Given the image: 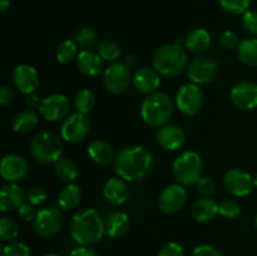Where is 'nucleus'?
<instances>
[{
    "instance_id": "f257e3e1",
    "label": "nucleus",
    "mask_w": 257,
    "mask_h": 256,
    "mask_svg": "<svg viewBox=\"0 0 257 256\" xmlns=\"http://www.w3.org/2000/svg\"><path fill=\"white\" fill-rule=\"evenodd\" d=\"M115 172L130 182H138L147 177L153 167V156L142 146L124 147L114 160Z\"/></svg>"
},
{
    "instance_id": "f03ea898",
    "label": "nucleus",
    "mask_w": 257,
    "mask_h": 256,
    "mask_svg": "<svg viewBox=\"0 0 257 256\" xmlns=\"http://www.w3.org/2000/svg\"><path fill=\"white\" fill-rule=\"evenodd\" d=\"M69 231L75 242L80 246H89L102 240L105 233V225L97 210L87 208L73 216Z\"/></svg>"
},
{
    "instance_id": "7ed1b4c3",
    "label": "nucleus",
    "mask_w": 257,
    "mask_h": 256,
    "mask_svg": "<svg viewBox=\"0 0 257 256\" xmlns=\"http://www.w3.org/2000/svg\"><path fill=\"white\" fill-rule=\"evenodd\" d=\"M187 54L181 45L166 44L157 48L153 53V68L165 77H176L187 67Z\"/></svg>"
},
{
    "instance_id": "20e7f679",
    "label": "nucleus",
    "mask_w": 257,
    "mask_h": 256,
    "mask_svg": "<svg viewBox=\"0 0 257 256\" xmlns=\"http://www.w3.org/2000/svg\"><path fill=\"white\" fill-rule=\"evenodd\" d=\"M173 114V102L166 93L157 92L148 95L141 107V115L146 124L163 127Z\"/></svg>"
},
{
    "instance_id": "39448f33",
    "label": "nucleus",
    "mask_w": 257,
    "mask_h": 256,
    "mask_svg": "<svg viewBox=\"0 0 257 256\" xmlns=\"http://www.w3.org/2000/svg\"><path fill=\"white\" fill-rule=\"evenodd\" d=\"M32 156L42 165H52L62 158V138L54 132L44 131L35 136L30 142Z\"/></svg>"
},
{
    "instance_id": "423d86ee",
    "label": "nucleus",
    "mask_w": 257,
    "mask_h": 256,
    "mask_svg": "<svg viewBox=\"0 0 257 256\" xmlns=\"http://www.w3.org/2000/svg\"><path fill=\"white\" fill-rule=\"evenodd\" d=\"M172 171L178 185H196L202 177V158L195 151H186L176 158Z\"/></svg>"
},
{
    "instance_id": "0eeeda50",
    "label": "nucleus",
    "mask_w": 257,
    "mask_h": 256,
    "mask_svg": "<svg viewBox=\"0 0 257 256\" xmlns=\"http://www.w3.org/2000/svg\"><path fill=\"white\" fill-rule=\"evenodd\" d=\"M62 208L57 205H50L37 212L33 220V228L42 237H50L57 235L63 225Z\"/></svg>"
},
{
    "instance_id": "6e6552de",
    "label": "nucleus",
    "mask_w": 257,
    "mask_h": 256,
    "mask_svg": "<svg viewBox=\"0 0 257 256\" xmlns=\"http://www.w3.org/2000/svg\"><path fill=\"white\" fill-rule=\"evenodd\" d=\"M133 77L131 67L127 63L114 62L104 70L103 84L108 92L113 94H122L130 88Z\"/></svg>"
},
{
    "instance_id": "1a4fd4ad",
    "label": "nucleus",
    "mask_w": 257,
    "mask_h": 256,
    "mask_svg": "<svg viewBox=\"0 0 257 256\" xmlns=\"http://www.w3.org/2000/svg\"><path fill=\"white\" fill-rule=\"evenodd\" d=\"M90 130V120L87 114L75 112L68 115L60 127V136L68 143H79L88 136Z\"/></svg>"
},
{
    "instance_id": "9d476101",
    "label": "nucleus",
    "mask_w": 257,
    "mask_h": 256,
    "mask_svg": "<svg viewBox=\"0 0 257 256\" xmlns=\"http://www.w3.org/2000/svg\"><path fill=\"white\" fill-rule=\"evenodd\" d=\"M176 104L185 115H188V117L196 115L203 104L202 89L195 83L183 84L176 95Z\"/></svg>"
},
{
    "instance_id": "9b49d317",
    "label": "nucleus",
    "mask_w": 257,
    "mask_h": 256,
    "mask_svg": "<svg viewBox=\"0 0 257 256\" xmlns=\"http://www.w3.org/2000/svg\"><path fill=\"white\" fill-rule=\"evenodd\" d=\"M218 72V63L208 55H200L191 60L187 67V75L195 84H206L215 79Z\"/></svg>"
},
{
    "instance_id": "f8f14e48",
    "label": "nucleus",
    "mask_w": 257,
    "mask_h": 256,
    "mask_svg": "<svg viewBox=\"0 0 257 256\" xmlns=\"http://www.w3.org/2000/svg\"><path fill=\"white\" fill-rule=\"evenodd\" d=\"M187 202V193L183 186L170 185L165 187L158 197V208L166 215H175L183 210Z\"/></svg>"
},
{
    "instance_id": "ddd939ff",
    "label": "nucleus",
    "mask_w": 257,
    "mask_h": 256,
    "mask_svg": "<svg viewBox=\"0 0 257 256\" xmlns=\"http://www.w3.org/2000/svg\"><path fill=\"white\" fill-rule=\"evenodd\" d=\"M69 100L64 94L54 93L42 100L39 110L42 117L48 122H59L65 119L69 113Z\"/></svg>"
},
{
    "instance_id": "4468645a",
    "label": "nucleus",
    "mask_w": 257,
    "mask_h": 256,
    "mask_svg": "<svg viewBox=\"0 0 257 256\" xmlns=\"http://www.w3.org/2000/svg\"><path fill=\"white\" fill-rule=\"evenodd\" d=\"M223 185L226 190L231 195L236 197H245L250 195L253 188V177H251L250 173L240 168H233L226 172L223 177Z\"/></svg>"
},
{
    "instance_id": "2eb2a0df",
    "label": "nucleus",
    "mask_w": 257,
    "mask_h": 256,
    "mask_svg": "<svg viewBox=\"0 0 257 256\" xmlns=\"http://www.w3.org/2000/svg\"><path fill=\"white\" fill-rule=\"evenodd\" d=\"M13 83L23 94H33L39 88V73L33 65L19 64L13 72Z\"/></svg>"
},
{
    "instance_id": "dca6fc26",
    "label": "nucleus",
    "mask_w": 257,
    "mask_h": 256,
    "mask_svg": "<svg viewBox=\"0 0 257 256\" xmlns=\"http://www.w3.org/2000/svg\"><path fill=\"white\" fill-rule=\"evenodd\" d=\"M29 173V163L23 156L8 155L3 157L0 165V175L10 183L24 180Z\"/></svg>"
},
{
    "instance_id": "f3484780",
    "label": "nucleus",
    "mask_w": 257,
    "mask_h": 256,
    "mask_svg": "<svg viewBox=\"0 0 257 256\" xmlns=\"http://www.w3.org/2000/svg\"><path fill=\"white\" fill-rule=\"evenodd\" d=\"M231 102L242 110L257 107V84L252 82H240L231 90Z\"/></svg>"
},
{
    "instance_id": "a211bd4d",
    "label": "nucleus",
    "mask_w": 257,
    "mask_h": 256,
    "mask_svg": "<svg viewBox=\"0 0 257 256\" xmlns=\"http://www.w3.org/2000/svg\"><path fill=\"white\" fill-rule=\"evenodd\" d=\"M132 84L135 89L141 94H153L161 85L160 73L155 68H140L133 75Z\"/></svg>"
},
{
    "instance_id": "6ab92c4d",
    "label": "nucleus",
    "mask_w": 257,
    "mask_h": 256,
    "mask_svg": "<svg viewBox=\"0 0 257 256\" xmlns=\"http://www.w3.org/2000/svg\"><path fill=\"white\" fill-rule=\"evenodd\" d=\"M185 132L176 124H165L157 132V142L163 150L177 151L185 145Z\"/></svg>"
},
{
    "instance_id": "aec40b11",
    "label": "nucleus",
    "mask_w": 257,
    "mask_h": 256,
    "mask_svg": "<svg viewBox=\"0 0 257 256\" xmlns=\"http://www.w3.org/2000/svg\"><path fill=\"white\" fill-rule=\"evenodd\" d=\"M77 67L85 77L95 78L103 73V59L98 53L84 49L78 54Z\"/></svg>"
},
{
    "instance_id": "412c9836",
    "label": "nucleus",
    "mask_w": 257,
    "mask_h": 256,
    "mask_svg": "<svg viewBox=\"0 0 257 256\" xmlns=\"http://www.w3.org/2000/svg\"><path fill=\"white\" fill-rule=\"evenodd\" d=\"M24 192L17 183H8L0 190V210L3 212L18 210L24 203Z\"/></svg>"
},
{
    "instance_id": "4be33fe9",
    "label": "nucleus",
    "mask_w": 257,
    "mask_h": 256,
    "mask_svg": "<svg viewBox=\"0 0 257 256\" xmlns=\"http://www.w3.org/2000/svg\"><path fill=\"white\" fill-rule=\"evenodd\" d=\"M103 195L105 200L114 206H120L130 197V190L127 185L119 178H109L104 183Z\"/></svg>"
},
{
    "instance_id": "5701e85b",
    "label": "nucleus",
    "mask_w": 257,
    "mask_h": 256,
    "mask_svg": "<svg viewBox=\"0 0 257 256\" xmlns=\"http://www.w3.org/2000/svg\"><path fill=\"white\" fill-rule=\"evenodd\" d=\"M105 225V233L109 237L117 238L124 235L128 231L131 225L130 217L123 211H114V212L109 213L108 217L104 221Z\"/></svg>"
},
{
    "instance_id": "b1692460",
    "label": "nucleus",
    "mask_w": 257,
    "mask_h": 256,
    "mask_svg": "<svg viewBox=\"0 0 257 256\" xmlns=\"http://www.w3.org/2000/svg\"><path fill=\"white\" fill-rule=\"evenodd\" d=\"M191 213H192V217L197 222H208V221L213 220L217 216L218 203L213 198L210 197L200 198V200L193 203L192 208H191Z\"/></svg>"
},
{
    "instance_id": "393cba45",
    "label": "nucleus",
    "mask_w": 257,
    "mask_h": 256,
    "mask_svg": "<svg viewBox=\"0 0 257 256\" xmlns=\"http://www.w3.org/2000/svg\"><path fill=\"white\" fill-rule=\"evenodd\" d=\"M183 44L192 53H203L210 48L211 35L206 29H193L185 37Z\"/></svg>"
},
{
    "instance_id": "a878e982",
    "label": "nucleus",
    "mask_w": 257,
    "mask_h": 256,
    "mask_svg": "<svg viewBox=\"0 0 257 256\" xmlns=\"http://www.w3.org/2000/svg\"><path fill=\"white\" fill-rule=\"evenodd\" d=\"M88 155L90 160L94 161L98 165H109L115 160L114 153H113L112 146L103 140H95L88 146Z\"/></svg>"
},
{
    "instance_id": "bb28decb",
    "label": "nucleus",
    "mask_w": 257,
    "mask_h": 256,
    "mask_svg": "<svg viewBox=\"0 0 257 256\" xmlns=\"http://www.w3.org/2000/svg\"><path fill=\"white\" fill-rule=\"evenodd\" d=\"M39 123V115L34 109H25L18 113L13 119V130L19 135L32 132Z\"/></svg>"
},
{
    "instance_id": "cd10ccee",
    "label": "nucleus",
    "mask_w": 257,
    "mask_h": 256,
    "mask_svg": "<svg viewBox=\"0 0 257 256\" xmlns=\"http://www.w3.org/2000/svg\"><path fill=\"white\" fill-rule=\"evenodd\" d=\"M80 201H82V190L73 183L63 187L58 195V206L64 211L75 208L79 205Z\"/></svg>"
},
{
    "instance_id": "c85d7f7f",
    "label": "nucleus",
    "mask_w": 257,
    "mask_h": 256,
    "mask_svg": "<svg viewBox=\"0 0 257 256\" xmlns=\"http://www.w3.org/2000/svg\"><path fill=\"white\" fill-rule=\"evenodd\" d=\"M237 57L243 64L257 67V39L250 38L240 43L237 48Z\"/></svg>"
},
{
    "instance_id": "c756f323",
    "label": "nucleus",
    "mask_w": 257,
    "mask_h": 256,
    "mask_svg": "<svg viewBox=\"0 0 257 256\" xmlns=\"http://www.w3.org/2000/svg\"><path fill=\"white\" fill-rule=\"evenodd\" d=\"M55 175L64 182H73L78 177V166L70 158H60L54 165Z\"/></svg>"
},
{
    "instance_id": "7c9ffc66",
    "label": "nucleus",
    "mask_w": 257,
    "mask_h": 256,
    "mask_svg": "<svg viewBox=\"0 0 257 256\" xmlns=\"http://www.w3.org/2000/svg\"><path fill=\"white\" fill-rule=\"evenodd\" d=\"M95 105V95L90 89H80L74 97V108L77 112L87 114L94 108Z\"/></svg>"
},
{
    "instance_id": "2f4dec72",
    "label": "nucleus",
    "mask_w": 257,
    "mask_h": 256,
    "mask_svg": "<svg viewBox=\"0 0 257 256\" xmlns=\"http://www.w3.org/2000/svg\"><path fill=\"white\" fill-rule=\"evenodd\" d=\"M78 54H79L78 53V45L75 44L73 39H68L60 43L57 48V53H55L57 60L60 64H68L73 59H77Z\"/></svg>"
},
{
    "instance_id": "473e14b6",
    "label": "nucleus",
    "mask_w": 257,
    "mask_h": 256,
    "mask_svg": "<svg viewBox=\"0 0 257 256\" xmlns=\"http://www.w3.org/2000/svg\"><path fill=\"white\" fill-rule=\"evenodd\" d=\"M98 54L100 55L103 60L114 62L122 54V49H120V45L118 43L105 39L98 44Z\"/></svg>"
},
{
    "instance_id": "72a5a7b5",
    "label": "nucleus",
    "mask_w": 257,
    "mask_h": 256,
    "mask_svg": "<svg viewBox=\"0 0 257 256\" xmlns=\"http://www.w3.org/2000/svg\"><path fill=\"white\" fill-rule=\"evenodd\" d=\"M97 32L89 27L79 28V29L74 33V35H73V40L75 42V44L80 48H84V49L92 47L95 43V40H97Z\"/></svg>"
},
{
    "instance_id": "f704fd0d",
    "label": "nucleus",
    "mask_w": 257,
    "mask_h": 256,
    "mask_svg": "<svg viewBox=\"0 0 257 256\" xmlns=\"http://www.w3.org/2000/svg\"><path fill=\"white\" fill-rule=\"evenodd\" d=\"M19 235V225L17 221L9 217H3L0 220V238L3 241H13Z\"/></svg>"
},
{
    "instance_id": "c9c22d12",
    "label": "nucleus",
    "mask_w": 257,
    "mask_h": 256,
    "mask_svg": "<svg viewBox=\"0 0 257 256\" xmlns=\"http://www.w3.org/2000/svg\"><path fill=\"white\" fill-rule=\"evenodd\" d=\"M250 0H220L221 8L232 15L245 14L250 8Z\"/></svg>"
},
{
    "instance_id": "e433bc0d",
    "label": "nucleus",
    "mask_w": 257,
    "mask_h": 256,
    "mask_svg": "<svg viewBox=\"0 0 257 256\" xmlns=\"http://www.w3.org/2000/svg\"><path fill=\"white\" fill-rule=\"evenodd\" d=\"M48 198V192L43 186H32L28 188L27 193H25V200L33 206H39L44 203Z\"/></svg>"
},
{
    "instance_id": "4c0bfd02",
    "label": "nucleus",
    "mask_w": 257,
    "mask_h": 256,
    "mask_svg": "<svg viewBox=\"0 0 257 256\" xmlns=\"http://www.w3.org/2000/svg\"><path fill=\"white\" fill-rule=\"evenodd\" d=\"M240 212L241 207L235 200H225L218 205V213L226 218H236Z\"/></svg>"
},
{
    "instance_id": "58836bf2",
    "label": "nucleus",
    "mask_w": 257,
    "mask_h": 256,
    "mask_svg": "<svg viewBox=\"0 0 257 256\" xmlns=\"http://www.w3.org/2000/svg\"><path fill=\"white\" fill-rule=\"evenodd\" d=\"M2 256H30V248L27 243L15 241L3 248Z\"/></svg>"
},
{
    "instance_id": "ea45409f",
    "label": "nucleus",
    "mask_w": 257,
    "mask_h": 256,
    "mask_svg": "<svg viewBox=\"0 0 257 256\" xmlns=\"http://www.w3.org/2000/svg\"><path fill=\"white\" fill-rule=\"evenodd\" d=\"M218 42H220L221 47L225 48V49H227V50L237 49L238 45H240V43H241L240 39H238L237 34L233 32H231V30H225V32L220 35V39H218Z\"/></svg>"
},
{
    "instance_id": "a19ab883",
    "label": "nucleus",
    "mask_w": 257,
    "mask_h": 256,
    "mask_svg": "<svg viewBox=\"0 0 257 256\" xmlns=\"http://www.w3.org/2000/svg\"><path fill=\"white\" fill-rule=\"evenodd\" d=\"M242 27L248 34L257 35V12L247 10L242 14Z\"/></svg>"
},
{
    "instance_id": "79ce46f5",
    "label": "nucleus",
    "mask_w": 257,
    "mask_h": 256,
    "mask_svg": "<svg viewBox=\"0 0 257 256\" xmlns=\"http://www.w3.org/2000/svg\"><path fill=\"white\" fill-rule=\"evenodd\" d=\"M196 187H197V192L200 195L205 196V197H210V196H212L215 193L216 183L212 178L201 177L200 181L196 183Z\"/></svg>"
},
{
    "instance_id": "37998d69",
    "label": "nucleus",
    "mask_w": 257,
    "mask_h": 256,
    "mask_svg": "<svg viewBox=\"0 0 257 256\" xmlns=\"http://www.w3.org/2000/svg\"><path fill=\"white\" fill-rule=\"evenodd\" d=\"M158 256H185V252L180 243L167 242L161 247Z\"/></svg>"
},
{
    "instance_id": "c03bdc74",
    "label": "nucleus",
    "mask_w": 257,
    "mask_h": 256,
    "mask_svg": "<svg viewBox=\"0 0 257 256\" xmlns=\"http://www.w3.org/2000/svg\"><path fill=\"white\" fill-rule=\"evenodd\" d=\"M15 99V92L10 85H3L0 88V104L3 107H8Z\"/></svg>"
},
{
    "instance_id": "a18cd8bd",
    "label": "nucleus",
    "mask_w": 257,
    "mask_h": 256,
    "mask_svg": "<svg viewBox=\"0 0 257 256\" xmlns=\"http://www.w3.org/2000/svg\"><path fill=\"white\" fill-rule=\"evenodd\" d=\"M18 215L22 220L24 221H32L37 216V212L34 210V206L29 202H24L19 208H18Z\"/></svg>"
},
{
    "instance_id": "49530a36",
    "label": "nucleus",
    "mask_w": 257,
    "mask_h": 256,
    "mask_svg": "<svg viewBox=\"0 0 257 256\" xmlns=\"http://www.w3.org/2000/svg\"><path fill=\"white\" fill-rule=\"evenodd\" d=\"M192 256H223L218 248L211 245H201L193 250Z\"/></svg>"
},
{
    "instance_id": "de8ad7c7",
    "label": "nucleus",
    "mask_w": 257,
    "mask_h": 256,
    "mask_svg": "<svg viewBox=\"0 0 257 256\" xmlns=\"http://www.w3.org/2000/svg\"><path fill=\"white\" fill-rule=\"evenodd\" d=\"M69 256H99V255L97 253V251L90 248L89 246H78V247L73 248V250L70 251Z\"/></svg>"
},
{
    "instance_id": "09e8293b",
    "label": "nucleus",
    "mask_w": 257,
    "mask_h": 256,
    "mask_svg": "<svg viewBox=\"0 0 257 256\" xmlns=\"http://www.w3.org/2000/svg\"><path fill=\"white\" fill-rule=\"evenodd\" d=\"M25 104L28 105V108H29V109H34V108L40 107V104H42V100H40V98L38 97V95L29 94L27 98H25Z\"/></svg>"
},
{
    "instance_id": "8fccbe9b",
    "label": "nucleus",
    "mask_w": 257,
    "mask_h": 256,
    "mask_svg": "<svg viewBox=\"0 0 257 256\" xmlns=\"http://www.w3.org/2000/svg\"><path fill=\"white\" fill-rule=\"evenodd\" d=\"M10 8V0H0V12L5 13Z\"/></svg>"
},
{
    "instance_id": "3c124183",
    "label": "nucleus",
    "mask_w": 257,
    "mask_h": 256,
    "mask_svg": "<svg viewBox=\"0 0 257 256\" xmlns=\"http://www.w3.org/2000/svg\"><path fill=\"white\" fill-rule=\"evenodd\" d=\"M125 62H127V64L130 65V67H132V65H135L136 62H137V57H136V54H128L127 58H125Z\"/></svg>"
},
{
    "instance_id": "603ef678",
    "label": "nucleus",
    "mask_w": 257,
    "mask_h": 256,
    "mask_svg": "<svg viewBox=\"0 0 257 256\" xmlns=\"http://www.w3.org/2000/svg\"><path fill=\"white\" fill-rule=\"evenodd\" d=\"M253 186H255V187H257V173L255 176H253Z\"/></svg>"
},
{
    "instance_id": "864d4df0",
    "label": "nucleus",
    "mask_w": 257,
    "mask_h": 256,
    "mask_svg": "<svg viewBox=\"0 0 257 256\" xmlns=\"http://www.w3.org/2000/svg\"><path fill=\"white\" fill-rule=\"evenodd\" d=\"M44 256H59V255H58V253H54V252H50V253H47V255H44Z\"/></svg>"
},
{
    "instance_id": "5fc2aeb1",
    "label": "nucleus",
    "mask_w": 257,
    "mask_h": 256,
    "mask_svg": "<svg viewBox=\"0 0 257 256\" xmlns=\"http://www.w3.org/2000/svg\"><path fill=\"white\" fill-rule=\"evenodd\" d=\"M255 226H256V228H257V215H256V217H255Z\"/></svg>"
}]
</instances>
